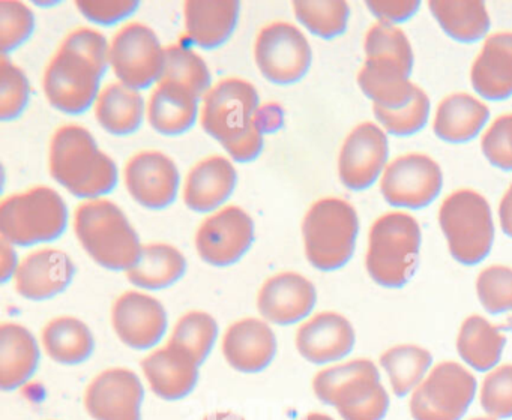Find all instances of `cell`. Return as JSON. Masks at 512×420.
Wrapping results in <instances>:
<instances>
[{
	"mask_svg": "<svg viewBox=\"0 0 512 420\" xmlns=\"http://www.w3.org/2000/svg\"><path fill=\"white\" fill-rule=\"evenodd\" d=\"M109 62V44L100 32L79 29L70 33L44 74L50 104L68 114L88 110Z\"/></svg>",
	"mask_w": 512,
	"mask_h": 420,
	"instance_id": "cell-1",
	"label": "cell"
},
{
	"mask_svg": "<svg viewBox=\"0 0 512 420\" xmlns=\"http://www.w3.org/2000/svg\"><path fill=\"white\" fill-rule=\"evenodd\" d=\"M257 110L259 95L256 87L239 78H227L206 93L202 126L223 144L235 161H253L263 147Z\"/></svg>",
	"mask_w": 512,
	"mask_h": 420,
	"instance_id": "cell-2",
	"label": "cell"
},
{
	"mask_svg": "<svg viewBox=\"0 0 512 420\" xmlns=\"http://www.w3.org/2000/svg\"><path fill=\"white\" fill-rule=\"evenodd\" d=\"M50 173L56 182L80 198H97L118 182L115 161L98 149L88 129L62 126L50 144Z\"/></svg>",
	"mask_w": 512,
	"mask_h": 420,
	"instance_id": "cell-3",
	"label": "cell"
},
{
	"mask_svg": "<svg viewBox=\"0 0 512 420\" xmlns=\"http://www.w3.org/2000/svg\"><path fill=\"white\" fill-rule=\"evenodd\" d=\"M313 389L317 398L337 408L344 420H382L388 413V392L379 369L368 359L323 369L314 378Z\"/></svg>",
	"mask_w": 512,
	"mask_h": 420,
	"instance_id": "cell-4",
	"label": "cell"
},
{
	"mask_svg": "<svg viewBox=\"0 0 512 420\" xmlns=\"http://www.w3.org/2000/svg\"><path fill=\"white\" fill-rule=\"evenodd\" d=\"M83 248L101 266L130 270L139 263L143 248L125 213L109 200H91L77 209L74 219Z\"/></svg>",
	"mask_w": 512,
	"mask_h": 420,
	"instance_id": "cell-5",
	"label": "cell"
},
{
	"mask_svg": "<svg viewBox=\"0 0 512 420\" xmlns=\"http://www.w3.org/2000/svg\"><path fill=\"white\" fill-rule=\"evenodd\" d=\"M421 228L403 212L380 216L370 230L367 264L371 278L383 287L400 288L418 267Z\"/></svg>",
	"mask_w": 512,
	"mask_h": 420,
	"instance_id": "cell-6",
	"label": "cell"
},
{
	"mask_svg": "<svg viewBox=\"0 0 512 420\" xmlns=\"http://www.w3.org/2000/svg\"><path fill=\"white\" fill-rule=\"evenodd\" d=\"M358 231V213L352 204L341 198L317 201L302 224L308 261L323 272L340 269L355 252Z\"/></svg>",
	"mask_w": 512,
	"mask_h": 420,
	"instance_id": "cell-7",
	"label": "cell"
},
{
	"mask_svg": "<svg viewBox=\"0 0 512 420\" xmlns=\"http://www.w3.org/2000/svg\"><path fill=\"white\" fill-rule=\"evenodd\" d=\"M67 221L64 200L46 186L11 195L0 204V233L11 245L31 246L58 239Z\"/></svg>",
	"mask_w": 512,
	"mask_h": 420,
	"instance_id": "cell-8",
	"label": "cell"
},
{
	"mask_svg": "<svg viewBox=\"0 0 512 420\" xmlns=\"http://www.w3.org/2000/svg\"><path fill=\"white\" fill-rule=\"evenodd\" d=\"M440 227L449 252L458 263L473 266L490 254L494 240L490 204L478 192L460 189L445 198L439 212Z\"/></svg>",
	"mask_w": 512,
	"mask_h": 420,
	"instance_id": "cell-9",
	"label": "cell"
},
{
	"mask_svg": "<svg viewBox=\"0 0 512 420\" xmlns=\"http://www.w3.org/2000/svg\"><path fill=\"white\" fill-rule=\"evenodd\" d=\"M476 387V378L460 363H439L412 393L410 414L413 420H461Z\"/></svg>",
	"mask_w": 512,
	"mask_h": 420,
	"instance_id": "cell-10",
	"label": "cell"
},
{
	"mask_svg": "<svg viewBox=\"0 0 512 420\" xmlns=\"http://www.w3.org/2000/svg\"><path fill=\"white\" fill-rule=\"evenodd\" d=\"M110 65L121 83L131 89H146L160 80L164 50L157 33L140 23L122 27L110 45Z\"/></svg>",
	"mask_w": 512,
	"mask_h": 420,
	"instance_id": "cell-11",
	"label": "cell"
},
{
	"mask_svg": "<svg viewBox=\"0 0 512 420\" xmlns=\"http://www.w3.org/2000/svg\"><path fill=\"white\" fill-rule=\"evenodd\" d=\"M254 56L260 72L272 83L289 84L307 74L313 59L304 33L293 24H269L257 36Z\"/></svg>",
	"mask_w": 512,
	"mask_h": 420,
	"instance_id": "cell-12",
	"label": "cell"
},
{
	"mask_svg": "<svg viewBox=\"0 0 512 420\" xmlns=\"http://www.w3.org/2000/svg\"><path fill=\"white\" fill-rule=\"evenodd\" d=\"M442 183V170L436 161L421 153H409L386 165L380 189L392 206L422 209L436 200Z\"/></svg>",
	"mask_w": 512,
	"mask_h": 420,
	"instance_id": "cell-13",
	"label": "cell"
},
{
	"mask_svg": "<svg viewBox=\"0 0 512 420\" xmlns=\"http://www.w3.org/2000/svg\"><path fill=\"white\" fill-rule=\"evenodd\" d=\"M254 239V222L241 207L229 206L200 225L197 251L206 263L229 266L241 260Z\"/></svg>",
	"mask_w": 512,
	"mask_h": 420,
	"instance_id": "cell-14",
	"label": "cell"
},
{
	"mask_svg": "<svg viewBox=\"0 0 512 420\" xmlns=\"http://www.w3.org/2000/svg\"><path fill=\"white\" fill-rule=\"evenodd\" d=\"M388 153V137L382 128L371 122L356 126L341 147V182L353 191L370 188L385 168Z\"/></svg>",
	"mask_w": 512,
	"mask_h": 420,
	"instance_id": "cell-15",
	"label": "cell"
},
{
	"mask_svg": "<svg viewBox=\"0 0 512 420\" xmlns=\"http://www.w3.org/2000/svg\"><path fill=\"white\" fill-rule=\"evenodd\" d=\"M142 381L124 368L98 375L86 392L85 405L95 420H142Z\"/></svg>",
	"mask_w": 512,
	"mask_h": 420,
	"instance_id": "cell-16",
	"label": "cell"
},
{
	"mask_svg": "<svg viewBox=\"0 0 512 420\" xmlns=\"http://www.w3.org/2000/svg\"><path fill=\"white\" fill-rule=\"evenodd\" d=\"M112 321L119 339L136 350L154 347L167 330L164 306L154 297L137 291L125 293L116 300Z\"/></svg>",
	"mask_w": 512,
	"mask_h": 420,
	"instance_id": "cell-17",
	"label": "cell"
},
{
	"mask_svg": "<svg viewBox=\"0 0 512 420\" xmlns=\"http://www.w3.org/2000/svg\"><path fill=\"white\" fill-rule=\"evenodd\" d=\"M125 183L137 203L148 209H164L178 194V167L164 153L142 152L128 162Z\"/></svg>",
	"mask_w": 512,
	"mask_h": 420,
	"instance_id": "cell-18",
	"label": "cell"
},
{
	"mask_svg": "<svg viewBox=\"0 0 512 420\" xmlns=\"http://www.w3.org/2000/svg\"><path fill=\"white\" fill-rule=\"evenodd\" d=\"M356 336L350 321L337 312H322L299 327L296 348L308 362L323 365L352 353Z\"/></svg>",
	"mask_w": 512,
	"mask_h": 420,
	"instance_id": "cell-19",
	"label": "cell"
},
{
	"mask_svg": "<svg viewBox=\"0 0 512 420\" xmlns=\"http://www.w3.org/2000/svg\"><path fill=\"white\" fill-rule=\"evenodd\" d=\"M317 293L313 282L298 273L284 272L266 281L257 299L260 314L271 323H298L316 305Z\"/></svg>",
	"mask_w": 512,
	"mask_h": 420,
	"instance_id": "cell-20",
	"label": "cell"
},
{
	"mask_svg": "<svg viewBox=\"0 0 512 420\" xmlns=\"http://www.w3.org/2000/svg\"><path fill=\"white\" fill-rule=\"evenodd\" d=\"M223 353L236 371L253 374L271 365L277 354V338L265 321L245 318L227 330Z\"/></svg>",
	"mask_w": 512,
	"mask_h": 420,
	"instance_id": "cell-21",
	"label": "cell"
},
{
	"mask_svg": "<svg viewBox=\"0 0 512 420\" xmlns=\"http://www.w3.org/2000/svg\"><path fill=\"white\" fill-rule=\"evenodd\" d=\"M74 276V264L65 252L41 249L20 263L17 291L26 299L44 300L62 293Z\"/></svg>",
	"mask_w": 512,
	"mask_h": 420,
	"instance_id": "cell-22",
	"label": "cell"
},
{
	"mask_svg": "<svg viewBox=\"0 0 512 420\" xmlns=\"http://www.w3.org/2000/svg\"><path fill=\"white\" fill-rule=\"evenodd\" d=\"M412 68L394 57H367L358 74L362 92L374 104L389 110H398L410 104L415 96V84L410 83Z\"/></svg>",
	"mask_w": 512,
	"mask_h": 420,
	"instance_id": "cell-23",
	"label": "cell"
},
{
	"mask_svg": "<svg viewBox=\"0 0 512 420\" xmlns=\"http://www.w3.org/2000/svg\"><path fill=\"white\" fill-rule=\"evenodd\" d=\"M142 368L155 395L166 401H178L190 395L199 380L196 360L170 342L146 357Z\"/></svg>",
	"mask_w": 512,
	"mask_h": 420,
	"instance_id": "cell-24",
	"label": "cell"
},
{
	"mask_svg": "<svg viewBox=\"0 0 512 420\" xmlns=\"http://www.w3.org/2000/svg\"><path fill=\"white\" fill-rule=\"evenodd\" d=\"M470 80L475 92L490 101L512 95V32L488 36L473 63Z\"/></svg>",
	"mask_w": 512,
	"mask_h": 420,
	"instance_id": "cell-25",
	"label": "cell"
},
{
	"mask_svg": "<svg viewBox=\"0 0 512 420\" xmlns=\"http://www.w3.org/2000/svg\"><path fill=\"white\" fill-rule=\"evenodd\" d=\"M236 170L229 159L211 156L190 171L185 183L184 200L194 212H211L232 195Z\"/></svg>",
	"mask_w": 512,
	"mask_h": 420,
	"instance_id": "cell-26",
	"label": "cell"
},
{
	"mask_svg": "<svg viewBox=\"0 0 512 420\" xmlns=\"http://www.w3.org/2000/svg\"><path fill=\"white\" fill-rule=\"evenodd\" d=\"M40 362L37 339L19 324L0 327V389L5 392L19 389L31 380Z\"/></svg>",
	"mask_w": 512,
	"mask_h": 420,
	"instance_id": "cell-27",
	"label": "cell"
},
{
	"mask_svg": "<svg viewBox=\"0 0 512 420\" xmlns=\"http://www.w3.org/2000/svg\"><path fill=\"white\" fill-rule=\"evenodd\" d=\"M236 0H190L185 3V26L194 44L215 48L232 35L239 15Z\"/></svg>",
	"mask_w": 512,
	"mask_h": 420,
	"instance_id": "cell-28",
	"label": "cell"
},
{
	"mask_svg": "<svg viewBox=\"0 0 512 420\" xmlns=\"http://www.w3.org/2000/svg\"><path fill=\"white\" fill-rule=\"evenodd\" d=\"M490 117L487 105L467 93L446 96L434 117V134L449 143L473 140Z\"/></svg>",
	"mask_w": 512,
	"mask_h": 420,
	"instance_id": "cell-29",
	"label": "cell"
},
{
	"mask_svg": "<svg viewBox=\"0 0 512 420\" xmlns=\"http://www.w3.org/2000/svg\"><path fill=\"white\" fill-rule=\"evenodd\" d=\"M197 98L188 87L173 81H160L149 101L148 117L152 128L161 134L178 135L196 122Z\"/></svg>",
	"mask_w": 512,
	"mask_h": 420,
	"instance_id": "cell-30",
	"label": "cell"
},
{
	"mask_svg": "<svg viewBox=\"0 0 512 420\" xmlns=\"http://www.w3.org/2000/svg\"><path fill=\"white\" fill-rule=\"evenodd\" d=\"M506 336L481 315H470L461 324L457 350L461 359L479 372L496 368L505 348Z\"/></svg>",
	"mask_w": 512,
	"mask_h": 420,
	"instance_id": "cell-31",
	"label": "cell"
},
{
	"mask_svg": "<svg viewBox=\"0 0 512 420\" xmlns=\"http://www.w3.org/2000/svg\"><path fill=\"white\" fill-rule=\"evenodd\" d=\"M145 102L136 89L122 83L107 86L98 96L95 116L106 131L127 135L136 131L143 120Z\"/></svg>",
	"mask_w": 512,
	"mask_h": 420,
	"instance_id": "cell-32",
	"label": "cell"
},
{
	"mask_svg": "<svg viewBox=\"0 0 512 420\" xmlns=\"http://www.w3.org/2000/svg\"><path fill=\"white\" fill-rule=\"evenodd\" d=\"M187 269L181 251L166 243L143 246L139 263L128 270L127 276L137 287L160 290L175 284Z\"/></svg>",
	"mask_w": 512,
	"mask_h": 420,
	"instance_id": "cell-33",
	"label": "cell"
},
{
	"mask_svg": "<svg viewBox=\"0 0 512 420\" xmlns=\"http://www.w3.org/2000/svg\"><path fill=\"white\" fill-rule=\"evenodd\" d=\"M44 347L55 362L79 365L94 353L95 339L83 321L61 317L50 321L43 332Z\"/></svg>",
	"mask_w": 512,
	"mask_h": 420,
	"instance_id": "cell-34",
	"label": "cell"
},
{
	"mask_svg": "<svg viewBox=\"0 0 512 420\" xmlns=\"http://www.w3.org/2000/svg\"><path fill=\"white\" fill-rule=\"evenodd\" d=\"M437 23L455 41L475 42L490 29L487 8L479 0H431Z\"/></svg>",
	"mask_w": 512,
	"mask_h": 420,
	"instance_id": "cell-35",
	"label": "cell"
},
{
	"mask_svg": "<svg viewBox=\"0 0 512 420\" xmlns=\"http://www.w3.org/2000/svg\"><path fill=\"white\" fill-rule=\"evenodd\" d=\"M433 363L430 351L418 345H397L380 357V365L388 374L392 390L397 396H406L422 383Z\"/></svg>",
	"mask_w": 512,
	"mask_h": 420,
	"instance_id": "cell-36",
	"label": "cell"
},
{
	"mask_svg": "<svg viewBox=\"0 0 512 420\" xmlns=\"http://www.w3.org/2000/svg\"><path fill=\"white\" fill-rule=\"evenodd\" d=\"M160 81H173L188 87L197 98L209 92L211 74L205 60L181 45L164 48V69Z\"/></svg>",
	"mask_w": 512,
	"mask_h": 420,
	"instance_id": "cell-37",
	"label": "cell"
},
{
	"mask_svg": "<svg viewBox=\"0 0 512 420\" xmlns=\"http://www.w3.org/2000/svg\"><path fill=\"white\" fill-rule=\"evenodd\" d=\"M218 324L206 312H190L184 315L173 330L170 344L193 357L197 365H202L217 341Z\"/></svg>",
	"mask_w": 512,
	"mask_h": 420,
	"instance_id": "cell-38",
	"label": "cell"
},
{
	"mask_svg": "<svg viewBox=\"0 0 512 420\" xmlns=\"http://www.w3.org/2000/svg\"><path fill=\"white\" fill-rule=\"evenodd\" d=\"M298 20L314 35L325 39L341 35L346 30L349 21V5L343 0H328V2L293 3Z\"/></svg>",
	"mask_w": 512,
	"mask_h": 420,
	"instance_id": "cell-39",
	"label": "cell"
},
{
	"mask_svg": "<svg viewBox=\"0 0 512 420\" xmlns=\"http://www.w3.org/2000/svg\"><path fill=\"white\" fill-rule=\"evenodd\" d=\"M373 111L374 116L386 132L404 137V135H412L421 131L427 125L428 114H430V99L425 95L424 90L416 87L415 96L406 107L389 110V108L374 104Z\"/></svg>",
	"mask_w": 512,
	"mask_h": 420,
	"instance_id": "cell-40",
	"label": "cell"
},
{
	"mask_svg": "<svg viewBox=\"0 0 512 420\" xmlns=\"http://www.w3.org/2000/svg\"><path fill=\"white\" fill-rule=\"evenodd\" d=\"M29 81L19 66L11 63L5 54L0 57V119L20 116L29 101Z\"/></svg>",
	"mask_w": 512,
	"mask_h": 420,
	"instance_id": "cell-41",
	"label": "cell"
},
{
	"mask_svg": "<svg viewBox=\"0 0 512 420\" xmlns=\"http://www.w3.org/2000/svg\"><path fill=\"white\" fill-rule=\"evenodd\" d=\"M476 293L490 314L512 311V269L490 266L479 273Z\"/></svg>",
	"mask_w": 512,
	"mask_h": 420,
	"instance_id": "cell-42",
	"label": "cell"
},
{
	"mask_svg": "<svg viewBox=\"0 0 512 420\" xmlns=\"http://www.w3.org/2000/svg\"><path fill=\"white\" fill-rule=\"evenodd\" d=\"M34 12L17 0L0 2V50L7 56L8 51L22 45L34 32Z\"/></svg>",
	"mask_w": 512,
	"mask_h": 420,
	"instance_id": "cell-43",
	"label": "cell"
},
{
	"mask_svg": "<svg viewBox=\"0 0 512 420\" xmlns=\"http://www.w3.org/2000/svg\"><path fill=\"white\" fill-rule=\"evenodd\" d=\"M365 54L367 57H394L413 69V50L403 30L394 24H374L365 36Z\"/></svg>",
	"mask_w": 512,
	"mask_h": 420,
	"instance_id": "cell-44",
	"label": "cell"
},
{
	"mask_svg": "<svg viewBox=\"0 0 512 420\" xmlns=\"http://www.w3.org/2000/svg\"><path fill=\"white\" fill-rule=\"evenodd\" d=\"M481 407L493 419L512 417V365H502L485 377Z\"/></svg>",
	"mask_w": 512,
	"mask_h": 420,
	"instance_id": "cell-45",
	"label": "cell"
},
{
	"mask_svg": "<svg viewBox=\"0 0 512 420\" xmlns=\"http://www.w3.org/2000/svg\"><path fill=\"white\" fill-rule=\"evenodd\" d=\"M485 158L502 170H512V114L497 117L481 141Z\"/></svg>",
	"mask_w": 512,
	"mask_h": 420,
	"instance_id": "cell-46",
	"label": "cell"
},
{
	"mask_svg": "<svg viewBox=\"0 0 512 420\" xmlns=\"http://www.w3.org/2000/svg\"><path fill=\"white\" fill-rule=\"evenodd\" d=\"M137 2L131 0H116V2H89L80 0L77 2L80 12L91 21L100 24H113L116 21L127 18L136 11Z\"/></svg>",
	"mask_w": 512,
	"mask_h": 420,
	"instance_id": "cell-47",
	"label": "cell"
},
{
	"mask_svg": "<svg viewBox=\"0 0 512 420\" xmlns=\"http://www.w3.org/2000/svg\"><path fill=\"white\" fill-rule=\"evenodd\" d=\"M367 6L380 21L392 24L409 20L418 11L419 2H367Z\"/></svg>",
	"mask_w": 512,
	"mask_h": 420,
	"instance_id": "cell-48",
	"label": "cell"
},
{
	"mask_svg": "<svg viewBox=\"0 0 512 420\" xmlns=\"http://www.w3.org/2000/svg\"><path fill=\"white\" fill-rule=\"evenodd\" d=\"M257 125L262 131L271 132L280 128L283 123V113L278 105L269 104L257 110Z\"/></svg>",
	"mask_w": 512,
	"mask_h": 420,
	"instance_id": "cell-49",
	"label": "cell"
},
{
	"mask_svg": "<svg viewBox=\"0 0 512 420\" xmlns=\"http://www.w3.org/2000/svg\"><path fill=\"white\" fill-rule=\"evenodd\" d=\"M17 254L10 242L2 239L0 243V279L7 282L17 272Z\"/></svg>",
	"mask_w": 512,
	"mask_h": 420,
	"instance_id": "cell-50",
	"label": "cell"
},
{
	"mask_svg": "<svg viewBox=\"0 0 512 420\" xmlns=\"http://www.w3.org/2000/svg\"><path fill=\"white\" fill-rule=\"evenodd\" d=\"M500 227L506 236L512 237V185L503 195L499 207Z\"/></svg>",
	"mask_w": 512,
	"mask_h": 420,
	"instance_id": "cell-51",
	"label": "cell"
},
{
	"mask_svg": "<svg viewBox=\"0 0 512 420\" xmlns=\"http://www.w3.org/2000/svg\"><path fill=\"white\" fill-rule=\"evenodd\" d=\"M205 420H245L244 417L238 416L235 413H215L206 417Z\"/></svg>",
	"mask_w": 512,
	"mask_h": 420,
	"instance_id": "cell-52",
	"label": "cell"
},
{
	"mask_svg": "<svg viewBox=\"0 0 512 420\" xmlns=\"http://www.w3.org/2000/svg\"><path fill=\"white\" fill-rule=\"evenodd\" d=\"M301 420H334L331 416H328V414H322V413H310L307 414V416L304 417V419Z\"/></svg>",
	"mask_w": 512,
	"mask_h": 420,
	"instance_id": "cell-53",
	"label": "cell"
},
{
	"mask_svg": "<svg viewBox=\"0 0 512 420\" xmlns=\"http://www.w3.org/2000/svg\"><path fill=\"white\" fill-rule=\"evenodd\" d=\"M470 420H494L493 417H475V419Z\"/></svg>",
	"mask_w": 512,
	"mask_h": 420,
	"instance_id": "cell-54",
	"label": "cell"
}]
</instances>
